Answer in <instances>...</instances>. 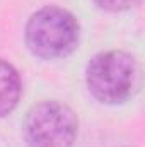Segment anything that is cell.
<instances>
[{"instance_id": "obj_1", "label": "cell", "mask_w": 145, "mask_h": 147, "mask_svg": "<svg viewBox=\"0 0 145 147\" xmlns=\"http://www.w3.org/2000/svg\"><path fill=\"white\" fill-rule=\"evenodd\" d=\"M140 70L137 60L121 50L94 55L85 67L89 92L104 105H119L132 98L138 87Z\"/></svg>"}, {"instance_id": "obj_3", "label": "cell", "mask_w": 145, "mask_h": 147, "mask_svg": "<svg viewBox=\"0 0 145 147\" xmlns=\"http://www.w3.org/2000/svg\"><path fill=\"white\" fill-rule=\"evenodd\" d=\"M77 132V115L60 101L38 103L28 111L24 120L28 147H72Z\"/></svg>"}, {"instance_id": "obj_4", "label": "cell", "mask_w": 145, "mask_h": 147, "mask_svg": "<svg viewBox=\"0 0 145 147\" xmlns=\"http://www.w3.org/2000/svg\"><path fill=\"white\" fill-rule=\"evenodd\" d=\"M22 86L19 72L7 62L0 60V116L9 115L21 99Z\"/></svg>"}, {"instance_id": "obj_2", "label": "cell", "mask_w": 145, "mask_h": 147, "mask_svg": "<svg viewBox=\"0 0 145 147\" xmlns=\"http://www.w3.org/2000/svg\"><path fill=\"white\" fill-rule=\"evenodd\" d=\"M26 45L43 60L65 58L79 46L80 26L75 16L62 7H43L26 24Z\"/></svg>"}, {"instance_id": "obj_5", "label": "cell", "mask_w": 145, "mask_h": 147, "mask_svg": "<svg viewBox=\"0 0 145 147\" xmlns=\"http://www.w3.org/2000/svg\"><path fill=\"white\" fill-rule=\"evenodd\" d=\"M92 2L106 12H123L138 3V0H92Z\"/></svg>"}]
</instances>
